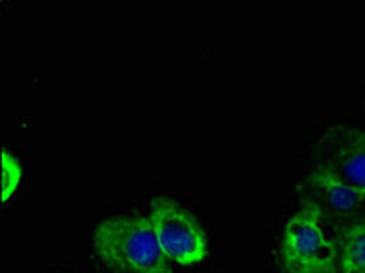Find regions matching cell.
Listing matches in <instances>:
<instances>
[{
    "label": "cell",
    "mask_w": 365,
    "mask_h": 273,
    "mask_svg": "<svg viewBox=\"0 0 365 273\" xmlns=\"http://www.w3.org/2000/svg\"><path fill=\"white\" fill-rule=\"evenodd\" d=\"M93 253L103 264L126 273H166V259L148 217L106 219L93 233Z\"/></svg>",
    "instance_id": "6da1fadb"
},
{
    "label": "cell",
    "mask_w": 365,
    "mask_h": 273,
    "mask_svg": "<svg viewBox=\"0 0 365 273\" xmlns=\"http://www.w3.org/2000/svg\"><path fill=\"white\" fill-rule=\"evenodd\" d=\"M279 262L285 273H334V239L318 204H305L287 220L279 240Z\"/></svg>",
    "instance_id": "7a4b0ae2"
},
{
    "label": "cell",
    "mask_w": 365,
    "mask_h": 273,
    "mask_svg": "<svg viewBox=\"0 0 365 273\" xmlns=\"http://www.w3.org/2000/svg\"><path fill=\"white\" fill-rule=\"evenodd\" d=\"M150 223L166 259L182 266L197 264L207 257V237L194 217L172 199H155Z\"/></svg>",
    "instance_id": "3957f363"
},
{
    "label": "cell",
    "mask_w": 365,
    "mask_h": 273,
    "mask_svg": "<svg viewBox=\"0 0 365 273\" xmlns=\"http://www.w3.org/2000/svg\"><path fill=\"white\" fill-rule=\"evenodd\" d=\"M324 159L318 164L336 173L365 197V133L338 126L324 136Z\"/></svg>",
    "instance_id": "277c9868"
},
{
    "label": "cell",
    "mask_w": 365,
    "mask_h": 273,
    "mask_svg": "<svg viewBox=\"0 0 365 273\" xmlns=\"http://www.w3.org/2000/svg\"><path fill=\"white\" fill-rule=\"evenodd\" d=\"M307 186L316 200H322L318 206L324 213L327 210L331 215L353 217L365 206L364 195L322 164H316L314 170L309 173Z\"/></svg>",
    "instance_id": "5b68a950"
},
{
    "label": "cell",
    "mask_w": 365,
    "mask_h": 273,
    "mask_svg": "<svg viewBox=\"0 0 365 273\" xmlns=\"http://www.w3.org/2000/svg\"><path fill=\"white\" fill-rule=\"evenodd\" d=\"M334 273H365V217L351 220L334 239Z\"/></svg>",
    "instance_id": "8992f818"
},
{
    "label": "cell",
    "mask_w": 365,
    "mask_h": 273,
    "mask_svg": "<svg viewBox=\"0 0 365 273\" xmlns=\"http://www.w3.org/2000/svg\"><path fill=\"white\" fill-rule=\"evenodd\" d=\"M22 178V168L19 161L9 154L8 149L2 151V200L8 203L11 199L15 191H17L19 184Z\"/></svg>",
    "instance_id": "52a82bcc"
}]
</instances>
